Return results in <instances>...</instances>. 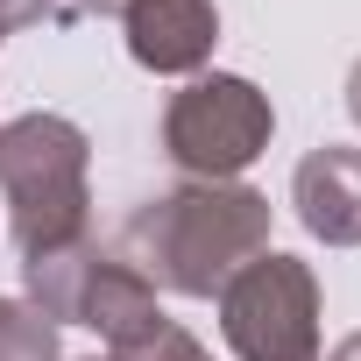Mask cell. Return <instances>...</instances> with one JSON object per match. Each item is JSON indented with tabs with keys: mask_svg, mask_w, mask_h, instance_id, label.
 <instances>
[{
	"mask_svg": "<svg viewBox=\"0 0 361 361\" xmlns=\"http://www.w3.org/2000/svg\"><path fill=\"white\" fill-rule=\"evenodd\" d=\"M92 142L64 114H22L0 128V199H8V227L29 255L71 248L92 234Z\"/></svg>",
	"mask_w": 361,
	"mask_h": 361,
	"instance_id": "cell-2",
	"label": "cell"
},
{
	"mask_svg": "<svg viewBox=\"0 0 361 361\" xmlns=\"http://www.w3.org/2000/svg\"><path fill=\"white\" fill-rule=\"evenodd\" d=\"M269 248V199L248 185H170L142 199L121 227V262H135L156 290L220 298L241 262Z\"/></svg>",
	"mask_w": 361,
	"mask_h": 361,
	"instance_id": "cell-1",
	"label": "cell"
},
{
	"mask_svg": "<svg viewBox=\"0 0 361 361\" xmlns=\"http://www.w3.org/2000/svg\"><path fill=\"white\" fill-rule=\"evenodd\" d=\"M85 361H99V354H85Z\"/></svg>",
	"mask_w": 361,
	"mask_h": 361,
	"instance_id": "cell-13",
	"label": "cell"
},
{
	"mask_svg": "<svg viewBox=\"0 0 361 361\" xmlns=\"http://www.w3.org/2000/svg\"><path fill=\"white\" fill-rule=\"evenodd\" d=\"M347 114H354V128H361V64L347 71Z\"/></svg>",
	"mask_w": 361,
	"mask_h": 361,
	"instance_id": "cell-11",
	"label": "cell"
},
{
	"mask_svg": "<svg viewBox=\"0 0 361 361\" xmlns=\"http://www.w3.org/2000/svg\"><path fill=\"white\" fill-rule=\"evenodd\" d=\"M319 361H361V333H347V340H340L333 354H319Z\"/></svg>",
	"mask_w": 361,
	"mask_h": 361,
	"instance_id": "cell-12",
	"label": "cell"
},
{
	"mask_svg": "<svg viewBox=\"0 0 361 361\" xmlns=\"http://www.w3.org/2000/svg\"><path fill=\"white\" fill-rule=\"evenodd\" d=\"M22 290L29 305L50 319V326H92L106 347H128L142 340L149 326H163V305H156V283L106 255L92 234L71 241V248H50V255H29L22 262Z\"/></svg>",
	"mask_w": 361,
	"mask_h": 361,
	"instance_id": "cell-3",
	"label": "cell"
},
{
	"mask_svg": "<svg viewBox=\"0 0 361 361\" xmlns=\"http://www.w3.org/2000/svg\"><path fill=\"white\" fill-rule=\"evenodd\" d=\"M0 361H64L57 354V326L29 298H0Z\"/></svg>",
	"mask_w": 361,
	"mask_h": 361,
	"instance_id": "cell-8",
	"label": "cell"
},
{
	"mask_svg": "<svg viewBox=\"0 0 361 361\" xmlns=\"http://www.w3.org/2000/svg\"><path fill=\"white\" fill-rule=\"evenodd\" d=\"M36 22H64V0H0V43Z\"/></svg>",
	"mask_w": 361,
	"mask_h": 361,
	"instance_id": "cell-10",
	"label": "cell"
},
{
	"mask_svg": "<svg viewBox=\"0 0 361 361\" xmlns=\"http://www.w3.org/2000/svg\"><path fill=\"white\" fill-rule=\"evenodd\" d=\"M269 135H276L269 92L234 78V71L192 78L163 106V156L185 177H199V185H234V177L269 149Z\"/></svg>",
	"mask_w": 361,
	"mask_h": 361,
	"instance_id": "cell-4",
	"label": "cell"
},
{
	"mask_svg": "<svg viewBox=\"0 0 361 361\" xmlns=\"http://www.w3.org/2000/svg\"><path fill=\"white\" fill-rule=\"evenodd\" d=\"M106 361H213L177 319H163V326H149L142 340H128V347H106Z\"/></svg>",
	"mask_w": 361,
	"mask_h": 361,
	"instance_id": "cell-9",
	"label": "cell"
},
{
	"mask_svg": "<svg viewBox=\"0 0 361 361\" xmlns=\"http://www.w3.org/2000/svg\"><path fill=\"white\" fill-rule=\"evenodd\" d=\"M220 333L241 361H319V276L298 255L262 248L220 290Z\"/></svg>",
	"mask_w": 361,
	"mask_h": 361,
	"instance_id": "cell-5",
	"label": "cell"
},
{
	"mask_svg": "<svg viewBox=\"0 0 361 361\" xmlns=\"http://www.w3.org/2000/svg\"><path fill=\"white\" fill-rule=\"evenodd\" d=\"M290 206L312 241L326 248H361V149H312L290 177Z\"/></svg>",
	"mask_w": 361,
	"mask_h": 361,
	"instance_id": "cell-7",
	"label": "cell"
},
{
	"mask_svg": "<svg viewBox=\"0 0 361 361\" xmlns=\"http://www.w3.org/2000/svg\"><path fill=\"white\" fill-rule=\"evenodd\" d=\"M128 57L142 71H163V78H185V71H206L213 43H220V8L213 0H128Z\"/></svg>",
	"mask_w": 361,
	"mask_h": 361,
	"instance_id": "cell-6",
	"label": "cell"
}]
</instances>
